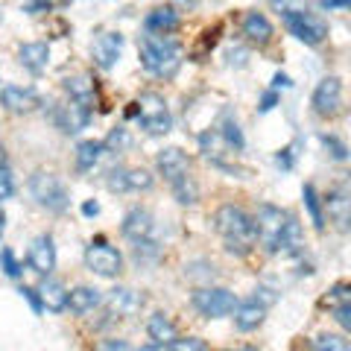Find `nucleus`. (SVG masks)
<instances>
[{
  "instance_id": "nucleus-27",
  "label": "nucleus",
  "mask_w": 351,
  "mask_h": 351,
  "mask_svg": "<svg viewBox=\"0 0 351 351\" xmlns=\"http://www.w3.org/2000/svg\"><path fill=\"white\" fill-rule=\"evenodd\" d=\"M64 91H68L71 100H80V103H94V82L88 76H68L64 80Z\"/></svg>"
},
{
  "instance_id": "nucleus-28",
  "label": "nucleus",
  "mask_w": 351,
  "mask_h": 351,
  "mask_svg": "<svg viewBox=\"0 0 351 351\" xmlns=\"http://www.w3.org/2000/svg\"><path fill=\"white\" fill-rule=\"evenodd\" d=\"M173 184V193H176V199H179V205H196V199H199V188H196V182L191 179L188 173L179 176Z\"/></svg>"
},
{
  "instance_id": "nucleus-47",
  "label": "nucleus",
  "mask_w": 351,
  "mask_h": 351,
  "mask_svg": "<svg viewBox=\"0 0 351 351\" xmlns=\"http://www.w3.org/2000/svg\"><path fill=\"white\" fill-rule=\"evenodd\" d=\"M255 302H261L263 307H269L272 302H276V293H272L269 287H261V290H258V295H255Z\"/></svg>"
},
{
  "instance_id": "nucleus-3",
  "label": "nucleus",
  "mask_w": 351,
  "mask_h": 351,
  "mask_svg": "<svg viewBox=\"0 0 351 351\" xmlns=\"http://www.w3.org/2000/svg\"><path fill=\"white\" fill-rule=\"evenodd\" d=\"M135 112H138V120L149 135H167L170 126H173V117L167 112V103L164 97L156 94V91H144L135 100Z\"/></svg>"
},
{
  "instance_id": "nucleus-26",
  "label": "nucleus",
  "mask_w": 351,
  "mask_h": 351,
  "mask_svg": "<svg viewBox=\"0 0 351 351\" xmlns=\"http://www.w3.org/2000/svg\"><path fill=\"white\" fill-rule=\"evenodd\" d=\"M199 149H202V156H205L208 161L223 164L226 152H228V144H226V138L219 135V132H205V135L199 138Z\"/></svg>"
},
{
  "instance_id": "nucleus-45",
  "label": "nucleus",
  "mask_w": 351,
  "mask_h": 351,
  "mask_svg": "<svg viewBox=\"0 0 351 351\" xmlns=\"http://www.w3.org/2000/svg\"><path fill=\"white\" fill-rule=\"evenodd\" d=\"M272 6H276L281 15H284V12H295V9H302V6H299V0H272Z\"/></svg>"
},
{
  "instance_id": "nucleus-29",
  "label": "nucleus",
  "mask_w": 351,
  "mask_h": 351,
  "mask_svg": "<svg viewBox=\"0 0 351 351\" xmlns=\"http://www.w3.org/2000/svg\"><path fill=\"white\" fill-rule=\"evenodd\" d=\"M302 196H304V208H307V214H311V219H313L316 232H325V214H322L319 196H316V188H313V184H304Z\"/></svg>"
},
{
  "instance_id": "nucleus-32",
  "label": "nucleus",
  "mask_w": 351,
  "mask_h": 351,
  "mask_svg": "<svg viewBox=\"0 0 351 351\" xmlns=\"http://www.w3.org/2000/svg\"><path fill=\"white\" fill-rule=\"evenodd\" d=\"M126 184H129V191H149L152 176L147 170H126Z\"/></svg>"
},
{
  "instance_id": "nucleus-39",
  "label": "nucleus",
  "mask_w": 351,
  "mask_h": 351,
  "mask_svg": "<svg viewBox=\"0 0 351 351\" xmlns=\"http://www.w3.org/2000/svg\"><path fill=\"white\" fill-rule=\"evenodd\" d=\"M167 348H176V351H205L208 343L205 339H196V337H188V339H173Z\"/></svg>"
},
{
  "instance_id": "nucleus-35",
  "label": "nucleus",
  "mask_w": 351,
  "mask_h": 351,
  "mask_svg": "<svg viewBox=\"0 0 351 351\" xmlns=\"http://www.w3.org/2000/svg\"><path fill=\"white\" fill-rule=\"evenodd\" d=\"M12 193H15V179L6 164H0V202H6Z\"/></svg>"
},
{
  "instance_id": "nucleus-38",
  "label": "nucleus",
  "mask_w": 351,
  "mask_h": 351,
  "mask_svg": "<svg viewBox=\"0 0 351 351\" xmlns=\"http://www.w3.org/2000/svg\"><path fill=\"white\" fill-rule=\"evenodd\" d=\"M106 184H108V191H112V193H126L129 191L126 170H112V173H108V179H106Z\"/></svg>"
},
{
  "instance_id": "nucleus-49",
  "label": "nucleus",
  "mask_w": 351,
  "mask_h": 351,
  "mask_svg": "<svg viewBox=\"0 0 351 351\" xmlns=\"http://www.w3.org/2000/svg\"><path fill=\"white\" fill-rule=\"evenodd\" d=\"M351 0H322V9H346Z\"/></svg>"
},
{
  "instance_id": "nucleus-15",
  "label": "nucleus",
  "mask_w": 351,
  "mask_h": 351,
  "mask_svg": "<svg viewBox=\"0 0 351 351\" xmlns=\"http://www.w3.org/2000/svg\"><path fill=\"white\" fill-rule=\"evenodd\" d=\"M18 62L24 64V68H27L29 73L41 76L44 71H47V64H50V47H47L44 41L21 44V50H18Z\"/></svg>"
},
{
  "instance_id": "nucleus-36",
  "label": "nucleus",
  "mask_w": 351,
  "mask_h": 351,
  "mask_svg": "<svg viewBox=\"0 0 351 351\" xmlns=\"http://www.w3.org/2000/svg\"><path fill=\"white\" fill-rule=\"evenodd\" d=\"M313 348H331V351H348V343L343 337H334V334H325L319 339H313Z\"/></svg>"
},
{
  "instance_id": "nucleus-22",
  "label": "nucleus",
  "mask_w": 351,
  "mask_h": 351,
  "mask_svg": "<svg viewBox=\"0 0 351 351\" xmlns=\"http://www.w3.org/2000/svg\"><path fill=\"white\" fill-rule=\"evenodd\" d=\"M243 36H246L252 44H258V47L269 44V41H272V24H269V18L261 15V12H249V15L243 18Z\"/></svg>"
},
{
  "instance_id": "nucleus-2",
  "label": "nucleus",
  "mask_w": 351,
  "mask_h": 351,
  "mask_svg": "<svg viewBox=\"0 0 351 351\" xmlns=\"http://www.w3.org/2000/svg\"><path fill=\"white\" fill-rule=\"evenodd\" d=\"M214 228L219 232V237L226 240L228 252H249V246L255 243V226H252V217L237 205H223L214 214Z\"/></svg>"
},
{
  "instance_id": "nucleus-20",
  "label": "nucleus",
  "mask_w": 351,
  "mask_h": 351,
  "mask_svg": "<svg viewBox=\"0 0 351 351\" xmlns=\"http://www.w3.org/2000/svg\"><path fill=\"white\" fill-rule=\"evenodd\" d=\"M232 313H234L237 331H255V328L263 322V316H267V307L252 299V302H237Z\"/></svg>"
},
{
  "instance_id": "nucleus-10",
  "label": "nucleus",
  "mask_w": 351,
  "mask_h": 351,
  "mask_svg": "<svg viewBox=\"0 0 351 351\" xmlns=\"http://www.w3.org/2000/svg\"><path fill=\"white\" fill-rule=\"evenodd\" d=\"M120 53H123V36L120 32H100L94 41H91V59L100 71H112Z\"/></svg>"
},
{
  "instance_id": "nucleus-6",
  "label": "nucleus",
  "mask_w": 351,
  "mask_h": 351,
  "mask_svg": "<svg viewBox=\"0 0 351 351\" xmlns=\"http://www.w3.org/2000/svg\"><path fill=\"white\" fill-rule=\"evenodd\" d=\"M234 293L226 287H199L193 293V307L208 319H219V316H228L234 311Z\"/></svg>"
},
{
  "instance_id": "nucleus-33",
  "label": "nucleus",
  "mask_w": 351,
  "mask_h": 351,
  "mask_svg": "<svg viewBox=\"0 0 351 351\" xmlns=\"http://www.w3.org/2000/svg\"><path fill=\"white\" fill-rule=\"evenodd\" d=\"M219 135L226 138V144H228V147H234V149H243V135H240V126L234 123L232 117H228L226 123H223V132H219Z\"/></svg>"
},
{
  "instance_id": "nucleus-40",
  "label": "nucleus",
  "mask_w": 351,
  "mask_h": 351,
  "mask_svg": "<svg viewBox=\"0 0 351 351\" xmlns=\"http://www.w3.org/2000/svg\"><path fill=\"white\" fill-rule=\"evenodd\" d=\"M103 147H108V149H114V152H120V149H123V147H129V132L123 129V126H120V129H114L112 132V135H108V141H106V144Z\"/></svg>"
},
{
  "instance_id": "nucleus-18",
  "label": "nucleus",
  "mask_w": 351,
  "mask_h": 351,
  "mask_svg": "<svg viewBox=\"0 0 351 351\" xmlns=\"http://www.w3.org/2000/svg\"><path fill=\"white\" fill-rule=\"evenodd\" d=\"M179 12L170 6H158V9H152V12L147 15V32H152V36H173L176 29H179Z\"/></svg>"
},
{
  "instance_id": "nucleus-9",
  "label": "nucleus",
  "mask_w": 351,
  "mask_h": 351,
  "mask_svg": "<svg viewBox=\"0 0 351 351\" xmlns=\"http://www.w3.org/2000/svg\"><path fill=\"white\" fill-rule=\"evenodd\" d=\"M343 106V82L337 76H325L313 91V112L319 117H334Z\"/></svg>"
},
{
  "instance_id": "nucleus-11",
  "label": "nucleus",
  "mask_w": 351,
  "mask_h": 351,
  "mask_svg": "<svg viewBox=\"0 0 351 351\" xmlns=\"http://www.w3.org/2000/svg\"><path fill=\"white\" fill-rule=\"evenodd\" d=\"M38 94L32 88H21V85H0V106L12 114H29L38 108Z\"/></svg>"
},
{
  "instance_id": "nucleus-41",
  "label": "nucleus",
  "mask_w": 351,
  "mask_h": 351,
  "mask_svg": "<svg viewBox=\"0 0 351 351\" xmlns=\"http://www.w3.org/2000/svg\"><path fill=\"white\" fill-rule=\"evenodd\" d=\"M346 302H351V295H348V284H337V287L328 293V299H325V304L328 307H337V304H346Z\"/></svg>"
},
{
  "instance_id": "nucleus-17",
  "label": "nucleus",
  "mask_w": 351,
  "mask_h": 351,
  "mask_svg": "<svg viewBox=\"0 0 351 351\" xmlns=\"http://www.w3.org/2000/svg\"><path fill=\"white\" fill-rule=\"evenodd\" d=\"M44 281L38 284V295H41V304L47 307L50 313H62L64 307H68V290H64V284L56 281V278H47L41 276Z\"/></svg>"
},
{
  "instance_id": "nucleus-24",
  "label": "nucleus",
  "mask_w": 351,
  "mask_h": 351,
  "mask_svg": "<svg viewBox=\"0 0 351 351\" xmlns=\"http://www.w3.org/2000/svg\"><path fill=\"white\" fill-rule=\"evenodd\" d=\"M100 302H103V295H100V290H94V287H76V290L68 293V307L73 313H80V316L91 313L94 307H100Z\"/></svg>"
},
{
  "instance_id": "nucleus-43",
  "label": "nucleus",
  "mask_w": 351,
  "mask_h": 351,
  "mask_svg": "<svg viewBox=\"0 0 351 351\" xmlns=\"http://www.w3.org/2000/svg\"><path fill=\"white\" fill-rule=\"evenodd\" d=\"M334 313H337V322H339V325H343V328H351V302L337 304V307H334Z\"/></svg>"
},
{
  "instance_id": "nucleus-16",
  "label": "nucleus",
  "mask_w": 351,
  "mask_h": 351,
  "mask_svg": "<svg viewBox=\"0 0 351 351\" xmlns=\"http://www.w3.org/2000/svg\"><path fill=\"white\" fill-rule=\"evenodd\" d=\"M156 164H158V173L164 176L167 182H176L179 176H184L188 173V156L179 149V147H167V149H161L158 152V158H156Z\"/></svg>"
},
{
  "instance_id": "nucleus-19",
  "label": "nucleus",
  "mask_w": 351,
  "mask_h": 351,
  "mask_svg": "<svg viewBox=\"0 0 351 351\" xmlns=\"http://www.w3.org/2000/svg\"><path fill=\"white\" fill-rule=\"evenodd\" d=\"M152 214L144 211V208H132V211L123 217V234L129 240H144V237H152Z\"/></svg>"
},
{
  "instance_id": "nucleus-42",
  "label": "nucleus",
  "mask_w": 351,
  "mask_h": 351,
  "mask_svg": "<svg viewBox=\"0 0 351 351\" xmlns=\"http://www.w3.org/2000/svg\"><path fill=\"white\" fill-rule=\"evenodd\" d=\"M21 295H24V299L32 304V311H36V313H41V311H44V304H41V295H38V290H32V287H21Z\"/></svg>"
},
{
  "instance_id": "nucleus-50",
  "label": "nucleus",
  "mask_w": 351,
  "mask_h": 351,
  "mask_svg": "<svg viewBox=\"0 0 351 351\" xmlns=\"http://www.w3.org/2000/svg\"><path fill=\"white\" fill-rule=\"evenodd\" d=\"M82 214L85 217H97V214H100V205H97V202H85L82 205Z\"/></svg>"
},
{
  "instance_id": "nucleus-23",
  "label": "nucleus",
  "mask_w": 351,
  "mask_h": 351,
  "mask_svg": "<svg viewBox=\"0 0 351 351\" xmlns=\"http://www.w3.org/2000/svg\"><path fill=\"white\" fill-rule=\"evenodd\" d=\"M299 249H302V226H299V219L287 214V219H284V228L278 234L276 252H281V255H295Z\"/></svg>"
},
{
  "instance_id": "nucleus-14",
  "label": "nucleus",
  "mask_w": 351,
  "mask_h": 351,
  "mask_svg": "<svg viewBox=\"0 0 351 351\" xmlns=\"http://www.w3.org/2000/svg\"><path fill=\"white\" fill-rule=\"evenodd\" d=\"M141 307H144V295L129 290V287H114L112 293H108V311H112L114 316H120V319H126V316H135Z\"/></svg>"
},
{
  "instance_id": "nucleus-12",
  "label": "nucleus",
  "mask_w": 351,
  "mask_h": 351,
  "mask_svg": "<svg viewBox=\"0 0 351 351\" xmlns=\"http://www.w3.org/2000/svg\"><path fill=\"white\" fill-rule=\"evenodd\" d=\"M88 120H91V106L88 103H80V100H68L59 112H56V123L64 135H76V132H82L88 126Z\"/></svg>"
},
{
  "instance_id": "nucleus-1",
  "label": "nucleus",
  "mask_w": 351,
  "mask_h": 351,
  "mask_svg": "<svg viewBox=\"0 0 351 351\" xmlns=\"http://www.w3.org/2000/svg\"><path fill=\"white\" fill-rule=\"evenodd\" d=\"M138 50H141V64H144L152 76H161V80L176 76V71H179V64H182V47L167 36H152V32H147V36L141 38Z\"/></svg>"
},
{
  "instance_id": "nucleus-30",
  "label": "nucleus",
  "mask_w": 351,
  "mask_h": 351,
  "mask_svg": "<svg viewBox=\"0 0 351 351\" xmlns=\"http://www.w3.org/2000/svg\"><path fill=\"white\" fill-rule=\"evenodd\" d=\"M328 214L334 217V223L339 228L348 226V196H346V191H337V193L328 196Z\"/></svg>"
},
{
  "instance_id": "nucleus-46",
  "label": "nucleus",
  "mask_w": 351,
  "mask_h": 351,
  "mask_svg": "<svg viewBox=\"0 0 351 351\" xmlns=\"http://www.w3.org/2000/svg\"><path fill=\"white\" fill-rule=\"evenodd\" d=\"M276 164H278V167H284V170H290L293 167V149H281L276 156Z\"/></svg>"
},
{
  "instance_id": "nucleus-7",
  "label": "nucleus",
  "mask_w": 351,
  "mask_h": 351,
  "mask_svg": "<svg viewBox=\"0 0 351 351\" xmlns=\"http://www.w3.org/2000/svg\"><path fill=\"white\" fill-rule=\"evenodd\" d=\"M284 24H287V29L299 41H304V44H322L325 36H328V24H325V21L319 15H313V12H304V9L284 12Z\"/></svg>"
},
{
  "instance_id": "nucleus-37",
  "label": "nucleus",
  "mask_w": 351,
  "mask_h": 351,
  "mask_svg": "<svg viewBox=\"0 0 351 351\" xmlns=\"http://www.w3.org/2000/svg\"><path fill=\"white\" fill-rule=\"evenodd\" d=\"M322 144H325V149L331 152V156H334L337 161H346V158H348L346 144H343V141H337L334 135H322Z\"/></svg>"
},
{
  "instance_id": "nucleus-4",
  "label": "nucleus",
  "mask_w": 351,
  "mask_h": 351,
  "mask_svg": "<svg viewBox=\"0 0 351 351\" xmlns=\"http://www.w3.org/2000/svg\"><path fill=\"white\" fill-rule=\"evenodd\" d=\"M29 193H32V199H36L41 208H47V211H64L71 202L64 184L59 182V176H53L47 170H38L29 179Z\"/></svg>"
},
{
  "instance_id": "nucleus-44",
  "label": "nucleus",
  "mask_w": 351,
  "mask_h": 351,
  "mask_svg": "<svg viewBox=\"0 0 351 351\" xmlns=\"http://www.w3.org/2000/svg\"><path fill=\"white\" fill-rule=\"evenodd\" d=\"M276 106H278V94H276V91H267V94L261 97V106H258V108H261L263 114H267V112H272Z\"/></svg>"
},
{
  "instance_id": "nucleus-51",
  "label": "nucleus",
  "mask_w": 351,
  "mask_h": 351,
  "mask_svg": "<svg viewBox=\"0 0 351 351\" xmlns=\"http://www.w3.org/2000/svg\"><path fill=\"white\" fill-rule=\"evenodd\" d=\"M103 348H129L126 343H103Z\"/></svg>"
},
{
  "instance_id": "nucleus-21",
  "label": "nucleus",
  "mask_w": 351,
  "mask_h": 351,
  "mask_svg": "<svg viewBox=\"0 0 351 351\" xmlns=\"http://www.w3.org/2000/svg\"><path fill=\"white\" fill-rule=\"evenodd\" d=\"M147 334H149V348H167L176 339V325L167 319L164 313H152L147 322Z\"/></svg>"
},
{
  "instance_id": "nucleus-8",
  "label": "nucleus",
  "mask_w": 351,
  "mask_h": 351,
  "mask_svg": "<svg viewBox=\"0 0 351 351\" xmlns=\"http://www.w3.org/2000/svg\"><path fill=\"white\" fill-rule=\"evenodd\" d=\"M284 219H287V214L281 211V208L276 205H261L255 219H252V226H255V237L261 240L263 246H267V252H276V243H278V234L284 228Z\"/></svg>"
},
{
  "instance_id": "nucleus-13",
  "label": "nucleus",
  "mask_w": 351,
  "mask_h": 351,
  "mask_svg": "<svg viewBox=\"0 0 351 351\" xmlns=\"http://www.w3.org/2000/svg\"><path fill=\"white\" fill-rule=\"evenodd\" d=\"M27 261H29L32 272H38V276H50V272L56 269V246H53V240L47 234L36 237V243L29 246Z\"/></svg>"
},
{
  "instance_id": "nucleus-34",
  "label": "nucleus",
  "mask_w": 351,
  "mask_h": 351,
  "mask_svg": "<svg viewBox=\"0 0 351 351\" xmlns=\"http://www.w3.org/2000/svg\"><path fill=\"white\" fill-rule=\"evenodd\" d=\"M0 267H3V272H6L9 278H18L21 276V267H18L12 249H0Z\"/></svg>"
},
{
  "instance_id": "nucleus-5",
  "label": "nucleus",
  "mask_w": 351,
  "mask_h": 351,
  "mask_svg": "<svg viewBox=\"0 0 351 351\" xmlns=\"http://www.w3.org/2000/svg\"><path fill=\"white\" fill-rule=\"evenodd\" d=\"M85 267L100 278H114L123 272V255H120L114 246H108L106 240H94V243L85 249Z\"/></svg>"
},
{
  "instance_id": "nucleus-48",
  "label": "nucleus",
  "mask_w": 351,
  "mask_h": 351,
  "mask_svg": "<svg viewBox=\"0 0 351 351\" xmlns=\"http://www.w3.org/2000/svg\"><path fill=\"white\" fill-rule=\"evenodd\" d=\"M290 76L287 73H276V80H272V88H290Z\"/></svg>"
},
{
  "instance_id": "nucleus-31",
  "label": "nucleus",
  "mask_w": 351,
  "mask_h": 351,
  "mask_svg": "<svg viewBox=\"0 0 351 351\" xmlns=\"http://www.w3.org/2000/svg\"><path fill=\"white\" fill-rule=\"evenodd\" d=\"M132 243H135V258L138 261H156L158 258V243L152 237H144V240H132Z\"/></svg>"
},
{
  "instance_id": "nucleus-52",
  "label": "nucleus",
  "mask_w": 351,
  "mask_h": 351,
  "mask_svg": "<svg viewBox=\"0 0 351 351\" xmlns=\"http://www.w3.org/2000/svg\"><path fill=\"white\" fill-rule=\"evenodd\" d=\"M3 228H6V214L0 211V234H3Z\"/></svg>"
},
{
  "instance_id": "nucleus-25",
  "label": "nucleus",
  "mask_w": 351,
  "mask_h": 351,
  "mask_svg": "<svg viewBox=\"0 0 351 351\" xmlns=\"http://www.w3.org/2000/svg\"><path fill=\"white\" fill-rule=\"evenodd\" d=\"M103 149L106 147L100 144V141H82V144L76 147V170H82V173L94 170L103 158Z\"/></svg>"
}]
</instances>
